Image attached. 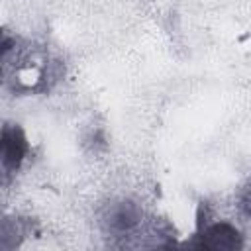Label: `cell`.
I'll return each instance as SVG.
<instances>
[{
	"instance_id": "1",
	"label": "cell",
	"mask_w": 251,
	"mask_h": 251,
	"mask_svg": "<svg viewBox=\"0 0 251 251\" xmlns=\"http://www.w3.org/2000/svg\"><path fill=\"white\" fill-rule=\"evenodd\" d=\"M196 247L200 249H214V251H229L241 247L239 231L229 224H214L198 231Z\"/></svg>"
},
{
	"instance_id": "2",
	"label": "cell",
	"mask_w": 251,
	"mask_h": 251,
	"mask_svg": "<svg viewBox=\"0 0 251 251\" xmlns=\"http://www.w3.org/2000/svg\"><path fill=\"white\" fill-rule=\"evenodd\" d=\"M27 151V141L18 126H6L0 137V157L6 171H16Z\"/></svg>"
},
{
	"instance_id": "3",
	"label": "cell",
	"mask_w": 251,
	"mask_h": 251,
	"mask_svg": "<svg viewBox=\"0 0 251 251\" xmlns=\"http://www.w3.org/2000/svg\"><path fill=\"white\" fill-rule=\"evenodd\" d=\"M141 220V210L137 208V204H133L131 200H124V202H116L108 208L104 222L106 227L114 233H124L129 231L131 227L137 226V222Z\"/></svg>"
}]
</instances>
